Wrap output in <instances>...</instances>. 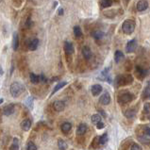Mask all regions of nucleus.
Returning a JSON list of instances; mask_svg holds the SVG:
<instances>
[{"label": "nucleus", "mask_w": 150, "mask_h": 150, "mask_svg": "<svg viewBox=\"0 0 150 150\" xmlns=\"http://www.w3.org/2000/svg\"><path fill=\"white\" fill-rule=\"evenodd\" d=\"M10 91H11V95L16 98V97L20 96L24 93L25 87L20 82H13L11 85Z\"/></svg>", "instance_id": "1"}, {"label": "nucleus", "mask_w": 150, "mask_h": 150, "mask_svg": "<svg viewBox=\"0 0 150 150\" xmlns=\"http://www.w3.org/2000/svg\"><path fill=\"white\" fill-rule=\"evenodd\" d=\"M122 30L127 35H130L135 30V22L130 19L126 20L122 25Z\"/></svg>", "instance_id": "2"}, {"label": "nucleus", "mask_w": 150, "mask_h": 150, "mask_svg": "<svg viewBox=\"0 0 150 150\" xmlns=\"http://www.w3.org/2000/svg\"><path fill=\"white\" fill-rule=\"evenodd\" d=\"M115 82L118 86H125V85H128L133 82V76L130 75H121L118 76L116 78Z\"/></svg>", "instance_id": "3"}, {"label": "nucleus", "mask_w": 150, "mask_h": 150, "mask_svg": "<svg viewBox=\"0 0 150 150\" xmlns=\"http://www.w3.org/2000/svg\"><path fill=\"white\" fill-rule=\"evenodd\" d=\"M133 98H134V96L127 91H122V92H120V93L118 95V101L119 103H122V104L129 103L130 101L133 100Z\"/></svg>", "instance_id": "4"}, {"label": "nucleus", "mask_w": 150, "mask_h": 150, "mask_svg": "<svg viewBox=\"0 0 150 150\" xmlns=\"http://www.w3.org/2000/svg\"><path fill=\"white\" fill-rule=\"evenodd\" d=\"M147 74H148V71L146 69H144V67L139 66V65H137L135 67V76L138 79L140 80L144 79L145 76H147Z\"/></svg>", "instance_id": "5"}, {"label": "nucleus", "mask_w": 150, "mask_h": 150, "mask_svg": "<svg viewBox=\"0 0 150 150\" xmlns=\"http://www.w3.org/2000/svg\"><path fill=\"white\" fill-rule=\"evenodd\" d=\"M27 46H28V49L30 50V51H34L38 48L39 46V40L37 38H30L27 41Z\"/></svg>", "instance_id": "6"}, {"label": "nucleus", "mask_w": 150, "mask_h": 150, "mask_svg": "<svg viewBox=\"0 0 150 150\" xmlns=\"http://www.w3.org/2000/svg\"><path fill=\"white\" fill-rule=\"evenodd\" d=\"M137 48V41L135 39L129 41L126 45V51L127 53H132L134 52L135 49Z\"/></svg>", "instance_id": "7"}, {"label": "nucleus", "mask_w": 150, "mask_h": 150, "mask_svg": "<svg viewBox=\"0 0 150 150\" xmlns=\"http://www.w3.org/2000/svg\"><path fill=\"white\" fill-rule=\"evenodd\" d=\"M147 8H148V2L146 1V0H140L136 5L137 11H140V12L144 11Z\"/></svg>", "instance_id": "8"}, {"label": "nucleus", "mask_w": 150, "mask_h": 150, "mask_svg": "<svg viewBox=\"0 0 150 150\" xmlns=\"http://www.w3.org/2000/svg\"><path fill=\"white\" fill-rule=\"evenodd\" d=\"M53 109L56 111H58V112H61V111L64 110V109H65V103L61 100L55 101L53 104Z\"/></svg>", "instance_id": "9"}, {"label": "nucleus", "mask_w": 150, "mask_h": 150, "mask_svg": "<svg viewBox=\"0 0 150 150\" xmlns=\"http://www.w3.org/2000/svg\"><path fill=\"white\" fill-rule=\"evenodd\" d=\"M64 51H65L66 53V57L67 56H71L73 53H74V46H73L72 42H64Z\"/></svg>", "instance_id": "10"}, {"label": "nucleus", "mask_w": 150, "mask_h": 150, "mask_svg": "<svg viewBox=\"0 0 150 150\" xmlns=\"http://www.w3.org/2000/svg\"><path fill=\"white\" fill-rule=\"evenodd\" d=\"M14 108H15L14 104H8L6 107H4V109H3L4 115H6V116H10V115H11L14 112Z\"/></svg>", "instance_id": "11"}, {"label": "nucleus", "mask_w": 150, "mask_h": 150, "mask_svg": "<svg viewBox=\"0 0 150 150\" xmlns=\"http://www.w3.org/2000/svg\"><path fill=\"white\" fill-rule=\"evenodd\" d=\"M82 55L85 59H87V61H89V59H91L92 57H93V53H92V50L90 49L89 46H83L82 48Z\"/></svg>", "instance_id": "12"}, {"label": "nucleus", "mask_w": 150, "mask_h": 150, "mask_svg": "<svg viewBox=\"0 0 150 150\" xmlns=\"http://www.w3.org/2000/svg\"><path fill=\"white\" fill-rule=\"evenodd\" d=\"M102 90H103V88L99 84H95L91 87V92H92V95L93 96H97L98 95H100Z\"/></svg>", "instance_id": "13"}, {"label": "nucleus", "mask_w": 150, "mask_h": 150, "mask_svg": "<svg viewBox=\"0 0 150 150\" xmlns=\"http://www.w3.org/2000/svg\"><path fill=\"white\" fill-rule=\"evenodd\" d=\"M99 102L100 104L102 105H109L110 102V96L109 95V93H103V95L101 96V97L99 98Z\"/></svg>", "instance_id": "14"}, {"label": "nucleus", "mask_w": 150, "mask_h": 150, "mask_svg": "<svg viewBox=\"0 0 150 150\" xmlns=\"http://www.w3.org/2000/svg\"><path fill=\"white\" fill-rule=\"evenodd\" d=\"M88 129L87 127V125L86 124H80V125L78 127V128H76V134H78L79 136H83L85 133H86V131Z\"/></svg>", "instance_id": "15"}, {"label": "nucleus", "mask_w": 150, "mask_h": 150, "mask_svg": "<svg viewBox=\"0 0 150 150\" xmlns=\"http://www.w3.org/2000/svg\"><path fill=\"white\" fill-rule=\"evenodd\" d=\"M31 125H32L31 120H29V119H25L24 121H23L22 123H21V127H22V129H23V130L28 131V130L30 129Z\"/></svg>", "instance_id": "16"}, {"label": "nucleus", "mask_w": 150, "mask_h": 150, "mask_svg": "<svg viewBox=\"0 0 150 150\" xmlns=\"http://www.w3.org/2000/svg\"><path fill=\"white\" fill-rule=\"evenodd\" d=\"M125 59V55L123 54V52H121L120 50H117L114 54V61L116 63H119L123 62Z\"/></svg>", "instance_id": "17"}, {"label": "nucleus", "mask_w": 150, "mask_h": 150, "mask_svg": "<svg viewBox=\"0 0 150 150\" xmlns=\"http://www.w3.org/2000/svg\"><path fill=\"white\" fill-rule=\"evenodd\" d=\"M18 46H19V37L18 34L15 32L13 33V38H12V48H13L14 51H16L18 49Z\"/></svg>", "instance_id": "18"}, {"label": "nucleus", "mask_w": 150, "mask_h": 150, "mask_svg": "<svg viewBox=\"0 0 150 150\" xmlns=\"http://www.w3.org/2000/svg\"><path fill=\"white\" fill-rule=\"evenodd\" d=\"M143 113H144L145 118L150 119V102L145 103V104L144 105V111H143Z\"/></svg>", "instance_id": "19"}, {"label": "nucleus", "mask_w": 150, "mask_h": 150, "mask_svg": "<svg viewBox=\"0 0 150 150\" xmlns=\"http://www.w3.org/2000/svg\"><path fill=\"white\" fill-rule=\"evenodd\" d=\"M142 98L143 99H147V98H150V81H148L147 86L144 88L143 95H142Z\"/></svg>", "instance_id": "20"}, {"label": "nucleus", "mask_w": 150, "mask_h": 150, "mask_svg": "<svg viewBox=\"0 0 150 150\" xmlns=\"http://www.w3.org/2000/svg\"><path fill=\"white\" fill-rule=\"evenodd\" d=\"M71 128H72V125L69 123V122H65V123H63L62 127H61V129L62 131L63 132V133H68L70 130H71Z\"/></svg>", "instance_id": "21"}, {"label": "nucleus", "mask_w": 150, "mask_h": 150, "mask_svg": "<svg viewBox=\"0 0 150 150\" xmlns=\"http://www.w3.org/2000/svg\"><path fill=\"white\" fill-rule=\"evenodd\" d=\"M67 84V82H65V81H62V82H59V83H58V84H56V86H55V88L53 89V91H52V93H51V95L50 96H53L54 93H57L59 90H61V89H62L65 85Z\"/></svg>", "instance_id": "22"}, {"label": "nucleus", "mask_w": 150, "mask_h": 150, "mask_svg": "<svg viewBox=\"0 0 150 150\" xmlns=\"http://www.w3.org/2000/svg\"><path fill=\"white\" fill-rule=\"evenodd\" d=\"M29 79H30V81L34 84L41 82V75L38 76V75H35V74H33V73H31V74L29 75Z\"/></svg>", "instance_id": "23"}, {"label": "nucleus", "mask_w": 150, "mask_h": 150, "mask_svg": "<svg viewBox=\"0 0 150 150\" xmlns=\"http://www.w3.org/2000/svg\"><path fill=\"white\" fill-rule=\"evenodd\" d=\"M92 36L95 38L96 40H100V39H102L103 37H104V33H103L101 30H98V29H96V30L93 31Z\"/></svg>", "instance_id": "24"}, {"label": "nucleus", "mask_w": 150, "mask_h": 150, "mask_svg": "<svg viewBox=\"0 0 150 150\" xmlns=\"http://www.w3.org/2000/svg\"><path fill=\"white\" fill-rule=\"evenodd\" d=\"M74 35L76 39H79V38L82 37V31H81V28L79 25H76L74 28Z\"/></svg>", "instance_id": "25"}, {"label": "nucleus", "mask_w": 150, "mask_h": 150, "mask_svg": "<svg viewBox=\"0 0 150 150\" xmlns=\"http://www.w3.org/2000/svg\"><path fill=\"white\" fill-rule=\"evenodd\" d=\"M91 121L93 124H95V125L96 126L98 123H100L101 122V116L99 114H93L92 115V117H91Z\"/></svg>", "instance_id": "26"}, {"label": "nucleus", "mask_w": 150, "mask_h": 150, "mask_svg": "<svg viewBox=\"0 0 150 150\" xmlns=\"http://www.w3.org/2000/svg\"><path fill=\"white\" fill-rule=\"evenodd\" d=\"M25 105H27L28 108H29L30 110L33 109V106H34V99L32 96H29L28 97V99L25 100Z\"/></svg>", "instance_id": "27"}, {"label": "nucleus", "mask_w": 150, "mask_h": 150, "mask_svg": "<svg viewBox=\"0 0 150 150\" xmlns=\"http://www.w3.org/2000/svg\"><path fill=\"white\" fill-rule=\"evenodd\" d=\"M58 146L59 150H66L67 149V144L65 141L63 140H59L58 141Z\"/></svg>", "instance_id": "28"}, {"label": "nucleus", "mask_w": 150, "mask_h": 150, "mask_svg": "<svg viewBox=\"0 0 150 150\" xmlns=\"http://www.w3.org/2000/svg\"><path fill=\"white\" fill-rule=\"evenodd\" d=\"M10 150H19V141L17 138L13 139V142H12V144L11 145Z\"/></svg>", "instance_id": "29"}, {"label": "nucleus", "mask_w": 150, "mask_h": 150, "mask_svg": "<svg viewBox=\"0 0 150 150\" xmlns=\"http://www.w3.org/2000/svg\"><path fill=\"white\" fill-rule=\"evenodd\" d=\"M112 0H102L101 1V6L106 8H109L111 6V4H112Z\"/></svg>", "instance_id": "30"}, {"label": "nucleus", "mask_w": 150, "mask_h": 150, "mask_svg": "<svg viewBox=\"0 0 150 150\" xmlns=\"http://www.w3.org/2000/svg\"><path fill=\"white\" fill-rule=\"evenodd\" d=\"M108 134H107V133H104V134H103L101 137H100V138H99V144H107V142H108Z\"/></svg>", "instance_id": "31"}, {"label": "nucleus", "mask_w": 150, "mask_h": 150, "mask_svg": "<svg viewBox=\"0 0 150 150\" xmlns=\"http://www.w3.org/2000/svg\"><path fill=\"white\" fill-rule=\"evenodd\" d=\"M25 28H30L32 25H33V22H32V20L30 18V15H29L28 18H27V20H25Z\"/></svg>", "instance_id": "32"}, {"label": "nucleus", "mask_w": 150, "mask_h": 150, "mask_svg": "<svg viewBox=\"0 0 150 150\" xmlns=\"http://www.w3.org/2000/svg\"><path fill=\"white\" fill-rule=\"evenodd\" d=\"M134 115H135V110H133L128 109V110L126 111V116H127V118H132V117H134Z\"/></svg>", "instance_id": "33"}, {"label": "nucleus", "mask_w": 150, "mask_h": 150, "mask_svg": "<svg viewBox=\"0 0 150 150\" xmlns=\"http://www.w3.org/2000/svg\"><path fill=\"white\" fill-rule=\"evenodd\" d=\"M27 150H37L36 144L32 142H28V144L27 145Z\"/></svg>", "instance_id": "34"}, {"label": "nucleus", "mask_w": 150, "mask_h": 150, "mask_svg": "<svg viewBox=\"0 0 150 150\" xmlns=\"http://www.w3.org/2000/svg\"><path fill=\"white\" fill-rule=\"evenodd\" d=\"M130 150H142V147H141V145L138 144H132Z\"/></svg>", "instance_id": "35"}, {"label": "nucleus", "mask_w": 150, "mask_h": 150, "mask_svg": "<svg viewBox=\"0 0 150 150\" xmlns=\"http://www.w3.org/2000/svg\"><path fill=\"white\" fill-rule=\"evenodd\" d=\"M144 132L147 136L150 137V127H144Z\"/></svg>", "instance_id": "36"}, {"label": "nucleus", "mask_w": 150, "mask_h": 150, "mask_svg": "<svg viewBox=\"0 0 150 150\" xmlns=\"http://www.w3.org/2000/svg\"><path fill=\"white\" fill-rule=\"evenodd\" d=\"M12 1H13V3L15 4V5H17V6H20L21 4H22L23 0H12Z\"/></svg>", "instance_id": "37"}, {"label": "nucleus", "mask_w": 150, "mask_h": 150, "mask_svg": "<svg viewBox=\"0 0 150 150\" xmlns=\"http://www.w3.org/2000/svg\"><path fill=\"white\" fill-rule=\"evenodd\" d=\"M96 127H97V128L98 129H101V128H103L104 127V124H103L102 122H100V123H98L97 125H96Z\"/></svg>", "instance_id": "38"}, {"label": "nucleus", "mask_w": 150, "mask_h": 150, "mask_svg": "<svg viewBox=\"0 0 150 150\" xmlns=\"http://www.w3.org/2000/svg\"><path fill=\"white\" fill-rule=\"evenodd\" d=\"M58 13H59V15H63V8H59V11H58Z\"/></svg>", "instance_id": "39"}, {"label": "nucleus", "mask_w": 150, "mask_h": 150, "mask_svg": "<svg viewBox=\"0 0 150 150\" xmlns=\"http://www.w3.org/2000/svg\"><path fill=\"white\" fill-rule=\"evenodd\" d=\"M99 111H100V113H101V114L103 115V116H104V117H106V112H105V111H103V110H100Z\"/></svg>", "instance_id": "40"}, {"label": "nucleus", "mask_w": 150, "mask_h": 150, "mask_svg": "<svg viewBox=\"0 0 150 150\" xmlns=\"http://www.w3.org/2000/svg\"><path fill=\"white\" fill-rule=\"evenodd\" d=\"M128 2H129V0H125V4H126V5H127Z\"/></svg>", "instance_id": "41"}]
</instances>
